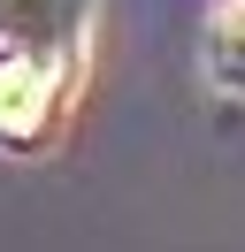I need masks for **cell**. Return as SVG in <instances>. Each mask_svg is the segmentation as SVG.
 <instances>
[{"instance_id": "cell-2", "label": "cell", "mask_w": 245, "mask_h": 252, "mask_svg": "<svg viewBox=\"0 0 245 252\" xmlns=\"http://www.w3.org/2000/svg\"><path fill=\"white\" fill-rule=\"evenodd\" d=\"M207 77L222 92H245V0H230L222 23L207 31Z\"/></svg>"}, {"instance_id": "cell-1", "label": "cell", "mask_w": 245, "mask_h": 252, "mask_svg": "<svg viewBox=\"0 0 245 252\" xmlns=\"http://www.w3.org/2000/svg\"><path fill=\"white\" fill-rule=\"evenodd\" d=\"M54 115V69L31 62V54H0V138L31 145Z\"/></svg>"}]
</instances>
